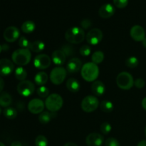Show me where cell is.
<instances>
[{
  "instance_id": "obj_36",
  "label": "cell",
  "mask_w": 146,
  "mask_h": 146,
  "mask_svg": "<svg viewBox=\"0 0 146 146\" xmlns=\"http://www.w3.org/2000/svg\"><path fill=\"white\" fill-rule=\"evenodd\" d=\"M30 43L29 40L26 38L25 36H21L19 39V46L21 47V48H29L30 45Z\"/></svg>"
},
{
  "instance_id": "obj_1",
  "label": "cell",
  "mask_w": 146,
  "mask_h": 146,
  "mask_svg": "<svg viewBox=\"0 0 146 146\" xmlns=\"http://www.w3.org/2000/svg\"><path fill=\"white\" fill-rule=\"evenodd\" d=\"M81 76L88 82H94L99 75V68L97 64L88 62L84 64L81 68Z\"/></svg>"
},
{
  "instance_id": "obj_11",
  "label": "cell",
  "mask_w": 146,
  "mask_h": 146,
  "mask_svg": "<svg viewBox=\"0 0 146 146\" xmlns=\"http://www.w3.org/2000/svg\"><path fill=\"white\" fill-rule=\"evenodd\" d=\"M4 38L7 42L12 43L17 41L20 36V31L17 27L11 26L9 27L4 30Z\"/></svg>"
},
{
  "instance_id": "obj_10",
  "label": "cell",
  "mask_w": 146,
  "mask_h": 146,
  "mask_svg": "<svg viewBox=\"0 0 146 146\" xmlns=\"http://www.w3.org/2000/svg\"><path fill=\"white\" fill-rule=\"evenodd\" d=\"M51 63V58L47 54H41L36 56L34 59V65L38 69L44 70L48 68Z\"/></svg>"
},
{
  "instance_id": "obj_30",
  "label": "cell",
  "mask_w": 146,
  "mask_h": 146,
  "mask_svg": "<svg viewBox=\"0 0 146 146\" xmlns=\"http://www.w3.org/2000/svg\"><path fill=\"white\" fill-rule=\"evenodd\" d=\"M104 59V54L101 51H96L92 54L91 56V60L92 62L96 64H99L103 62Z\"/></svg>"
},
{
  "instance_id": "obj_42",
  "label": "cell",
  "mask_w": 146,
  "mask_h": 146,
  "mask_svg": "<svg viewBox=\"0 0 146 146\" xmlns=\"http://www.w3.org/2000/svg\"><path fill=\"white\" fill-rule=\"evenodd\" d=\"M11 146H23V145H22V143H21L20 141H14V142L11 143Z\"/></svg>"
},
{
  "instance_id": "obj_44",
  "label": "cell",
  "mask_w": 146,
  "mask_h": 146,
  "mask_svg": "<svg viewBox=\"0 0 146 146\" xmlns=\"http://www.w3.org/2000/svg\"><path fill=\"white\" fill-rule=\"evenodd\" d=\"M64 146H78V145H77L76 143H74L68 142V143H66V144H64Z\"/></svg>"
},
{
  "instance_id": "obj_45",
  "label": "cell",
  "mask_w": 146,
  "mask_h": 146,
  "mask_svg": "<svg viewBox=\"0 0 146 146\" xmlns=\"http://www.w3.org/2000/svg\"><path fill=\"white\" fill-rule=\"evenodd\" d=\"M142 106H143V108L144 109H145L146 111V97H145V98H144L143 99Z\"/></svg>"
},
{
  "instance_id": "obj_37",
  "label": "cell",
  "mask_w": 146,
  "mask_h": 146,
  "mask_svg": "<svg viewBox=\"0 0 146 146\" xmlns=\"http://www.w3.org/2000/svg\"><path fill=\"white\" fill-rule=\"evenodd\" d=\"M114 5L120 9H123L128 5V0H113Z\"/></svg>"
},
{
  "instance_id": "obj_47",
  "label": "cell",
  "mask_w": 146,
  "mask_h": 146,
  "mask_svg": "<svg viewBox=\"0 0 146 146\" xmlns=\"http://www.w3.org/2000/svg\"><path fill=\"white\" fill-rule=\"evenodd\" d=\"M142 44H143V46L145 48H146V38H145V39L142 41Z\"/></svg>"
},
{
  "instance_id": "obj_26",
  "label": "cell",
  "mask_w": 146,
  "mask_h": 146,
  "mask_svg": "<svg viewBox=\"0 0 146 146\" xmlns=\"http://www.w3.org/2000/svg\"><path fill=\"white\" fill-rule=\"evenodd\" d=\"M3 114L4 116L9 120H13L17 116V111L13 107H7V108H4V111H3Z\"/></svg>"
},
{
  "instance_id": "obj_46",
  "label": "cell",
  "mask_w": 146,
  "mask_h": 146,
  "mask_svg": "<svg viewBox=\"0 0 146 146\" xmlns=\"http://www.w3.org/2000/svg\"><path fill=\"white\" fill-rule=\"evenodd\" d=\"M2 49L4 50V51H7V49H9V46H7V44H4V45L2 46Z\"/></svg>"
},
{
  "instance_id": "obj_12",
  "label": "cell",
  "mask_w": 146,
  "mask_h": 146,
  "mask_svg": "<svg viewBox=\"0 0 146 146\" xmlns=\"http://www.w3.org/2000/svg\"><path fill=\"white\" fill-rule=\"evenodd\" d=\"M14 70L13 61L7 58L0 59V76H7L10 75Z\"/></svg>"
},
{
  "instance_id": "obj_17",
  "label": "cell",
  "mask_w": 146,
  "mask_h": 146,
  "mask_svg": "<svg viewBox=\"0 0 146 146\" xmlns=\"http://www.w3.org/2000/svg\"><path fill=\"white\" fill-rule=\"evenodd\" d=\"M115 8L111 4H104L100 7L98 14L101 18L108 19L112 17L115 14Z\"/></svg>"
},
{
  "instance_id": "obj_8",
  "label": "cell",
  "mask_w": 146,
  "mask_h": 146,
  "mask_svg": "<svg viewBox=\"0 0 146 146\" xmlns=\"http://www.w3.org/2000/svg\"><path fill=\"white\" fill-rule=\"evenodd\" d=\"M17 89L21 96L24 97H29L34 93L35 86L31 81L29 80H24L21 81L17 85Z\"/></svg>"
},
{
  "instance_id": "obj_13",
  "label": "cell",
  "mask_w": 146,
  "mask_h": 146,
  "mask_svg": "<svg viewBox=\"0 0 146 146\" xmlns=\"http://www.w3.org/2000/svg\"><path fill=\"white\" fill-rule=\"evenodd\" d=\"M44 101L39 98H34L28 104V109L32 114H39L43 112L44 109Z\"/></svg>"
},
{
  "instance_id": "obj_6",
  "label": "cell",
  "mask_w": 146,
  "mask_h": 146,
  "mask_svg": "<svg viewBox=\"0 0 146 146\" xmlns=\"http://www.w3.org/2000/svg\"><path fill=\"white\" fill-rule=\"evenodd\" d=\"M67 71L64 67H55L50 74V80L54 85H60L64 82L66 77Z\"/></svg>"
},
{
  "instance_id": "obj_33",
  "label": "cell",
  "mask_w": 146,
  "mask_h": 146,
  "mask_svg": "<svg viewBox=\"0 0 146 146\" xmlns=\"http://www.w3.org/2000/svg\"><path fill=\"white\" fill-rule=\"evenodd\" d=\"M37 94L39 97L42 98H47L48 96V94H49V90L47 87L44 86H41L39 88L37 89Z\"/></svg>"
},
{
  "instance_id": "obj_23",
  "label": "cell",
  "mask_w": 146,
  "mask_h": 146,
  "mask_svg": "<svg viewBox=\"0 0 146 146\" xmlns=\"http://www.w3.org/2000/svg\"><path fill=\"white\" fill-rule=\"evenodd\" d=\"M44 48H45V44L43 41H39V40L31 42L29 47V49L31 50L33 52L36 53L41 52L42 51H44Z\"/></svg>"
},
{
  "instance_id": "obj_3",
  "label": "cell",
  "mask_w": 146,
  "mask_h": 146,
  "mask_svg": "<svg viewBox=\"0 0 146 146\" xmlns=\"http://www.w3.org/2000/svg\"><path fill=\"white\" fill-rule=\"evenodd\" d=\"M12 61L19 66H26L31 61V53L29 48H19L12 53Z\"/></svg>"
},
{
  "instance_id": "obj_28",
  "label": "cell",
  "mask_w": 146,
  "mask_h": 146,
  "mask_svg": "<svg viewBox=\"0 0 146 146\" xmlns=\"http://www.w3.org/2000/svg\"><path fill=\"white\" fill-rule=\"evenodd\" d=\"M101 110L104 113H110L113 110L114 106L111 101L108 100H104L100 104Z\"/></svg>"
},
{
  "instance_id": "obj_43",
  "label": "cell",
  "mask_w": 146,
  "mask_h": 146,
  "mask_svg": "<svg viewBox=\"0 0 146 146\" xmlns=\"http://www.w3.org/2000/svg\"><path fill=\"white\" fill-rule=\"evenodd\" d=\"M137 146H146V140H143V141H140Z\"/></svg>"
},
{
  "instance_id": "obj_48",
  "label": "cell",
  "mask_w": 146,
  "mask_h": 146,
  "mask_svg": "<svg viewBox=\"0 0 146 146\" xmlns=\"http://www.w3.org/2000/svg\"><path fill=\"white\" fill-rule=\"evenodd\" d=\"M2 46L1 45V44H0V54H1V51H2Z\"/></svg>"
},
{
  "instance_id": "obj_35",
  "label": "cell",
  "mask_w": 146,
  "mask_h": 146,
  "mask_svg": "<svg viewBox=\"0 0 146 146\" xmlns=\"http://www.w3.org/2000/svg\"><path fill=\"white\" fill-rule=\"evenodd\" d=\"M80 54L83 56H88L91 54V48L89 45H83L80 48Z\"/></svg>"
},
{
  "instance_id": "obj_18",
  "label": "cell",
  "mask_w": 146,
  "mask_h": 146,
  "mask_svg": "<svg viewBox=\"0 0 146 146\" xmlns=\"http://www.w3.org/2000/svg\"><path fill=\"white\" fill-rule=\"evenodd\" d=\"M91 91L96 96H101L106 91V86L101 81H95L93 82L91 86Z\"/></svg>"
},
{
  "instance_id": "obj_51",
  "label": "cell",
  "mask_w": 146,
  "mask_h": 146,
  "mask_svg": "<svg viewBox=\"0 0 146 146\" xmlns=\"http://www.w3.org/2000/svg\"><path fill=\"white\" fill-rule=\"evenodd\" d=\"M1 108H0V114H1Z\"/></svg>"
},
{
  "instance_id": "obj_5",
  "label": "cell",
  "mask_w": 146,
  "mask_h": 146,
  "mask_svg": "<svg viewBox=\"0 0 146 146\" xmlns=\"http://www.w3.org/2000/svg\"><path fill=\"white\" fill-rule=\"evenodd\" d=\"M116 84L121 89H131L134 86L133 77L127 71H123L117 76Z\"/></svg>"
},
{
  "instance_id": "obj_41",
  "label": "cell",
  "mask_w": 146,
  "mask_h": 146,
  "mask_svg": "<svg viewBox=\"0 0 146 146\" xmlns=\"http://www.w3.org/2000/svg\"><path fill=\"white\" fill-rule=\"evenodd\" d=\"M4 88V81L1 77H0V94L3 92V89Z\"/></svg>"
},
{
  "instance_id": "obj_16",
  "label": "cell",
  "mask_w": 146,
  "mask_h": 146,
  "mask_svg": "<svg viewBox=\"0 0 146 146\" xmlns=\"http://www.w3.org/2000/svg\"><path fill=\"white\" fill-rule=\"evenodd\" d=\"M82 68V62L78 58H72L66 64V71L70 74H75Z\"/></svg>"
},
{
  "instance_id": "obj_15",
  "label": "cell",
  "mask_w": 146,
  "mask_h": 146,
  "mask_svg": "<svg viewBox=\"0 0 146 146\" xmlns=\"http://www.w3.org/2000/svg\"><path fill=\"white\" fill-rule=\"evenodd\" d=\"M130 35L135 41H143L145 38V32L144 29L140 25H135L131 29Z\"/></svg>"
},
{
  "instance_id": "obj_40",
  "label": "cell",
  "mask_w": 146,
  "mask_h": 146,
  "mask_svg": "<svg viewBox=\"0 0 146 146\" xmlns=\"http://www.w3.org/2000/svg\"><path fill=\"white\" fill-rule=\"evenodd\" d=\"M145 82L143 78H138L135 81H134V86L138 88H142L145 86Z\"/></svg>"
},
{
  "instance_id": "obj_27",
  "label": "cell",
  "mask_w": 146,
  "mask_h": 146,
  "mask_svg": "<svg viewBox=\"0 0 146 146\" xmlns=\"http://www.w3.org/2000/svg\"><path fill=\"white\" fill-rule=\"evenodd\" d=\"M14 74L17 79L19 81H24L27 77V72L22 66H19L14 71Z\"/></svg>"
},
{
  "instance_id": "obj_50",
  "label": "cell",
  "mask_w": 146,
  "mask_h": 146,
  "mask_svg": "<svg viewBox=\"0 0 146 146\" xmlns=\"http://www.w3.org/2000/svg\"><path fill=\"white\" fill-rule=\"evenodd\" d=\"M145 137H146V126H145Z\"/></svg>"
},
{
  "instance_id": "obj_49",
  "label": "cell",
  "mask_w": 146,
  "mask_h": 146,
  "mask_svg": "<svg viewBox=\"0 0 146 146\" xmlns=\"http://www.w3.org/2000/svg\"><path fill=\"white\" fill-rule=\"evenodd\" d=\"M0 146H5V145H4V144L3 143L0 142Z\"/></svg>"
},
{
  "instance_id": "obj_2",
  "label": "cell",
  "mask_w": 146,
  "mask_h": 146,
  "mask_svg": "<svg viewBox=\"0 0 146 146\" xmlns=\"http://www.w3.org/2000/svg\"><path fill=\"white\" fill-rule=\"evenodd\" d=\"M65 38L69 44H81L86 38L85 31L82 28L78 27H71L66 31Z\"/></svg>"
},
{
  "instance_id": "obj_20",
  "label": "cell",
  "mask_w": 146,
  "mask_h": 146,
  "mask_svg": "<svg viewBox=\"0 0 146 146\" xmlns=\"http://www.w3.org/2000/svg\"><path fill=\"white\" fill-rule=\"evenodd\" d=\"M56 116V113L50 112V111H43L38 115V121L41 123L46 124L49 123Z\"/></svg>"
},
{
  "instance_id": "obj_22",
  "label": "cell",
  "mask_w": 146,
  "mask_h": 146,
  "mask_svg": "<svg viewBox=\"0 0 146 146\" xmlns=\"http://www.w3.org/2000/svg\"><path fill=\"white\" fill-rule=\"evenodd\" d=\"M12 103V97L7 92H1L0 94V106L7 108Z\"/></svg>"
},
{
  "instance_id": "obj_32",
  "label": "cell",
  "mask_w": 146,
  "mask_h": 146,
  "mask_svg": "<svg viewBox=\"0 0 146 146\" xmlns=\"http://www.w3.org/2000/svg\"><path fill=\"white\" fill-rule=\"evenodd\" d=\"M48 140L44 135H39L35 140L36 146H48Z\"/></svg>"
},
{
  "instance_id": "obj_7",
  "label": "cell",
  "mask_w": 146,
  "mask_h": 146,
  "mask_svg": "<svg viewBox=\"0 0 146 146\" xmlns=\"http://www.w3.org/2000/svg\"><path fill=\"white\" fill-rule=\"evenodd\" d=\"M99 106V101L94 96H87L81 102V108L86 113L96 111Z\"/></svg>"
},
{
  "instance_id": "obj_31",
  "label": "cell",
  "mask_w": 146,
  "mask_h": 146,
  "mask_svg": "<svg viewBox=\"0 0 146 146\" xmlns=\"http://www.w3.org/2000/svg\"><path fill=\"white\" fill-rule=\"evenodd\" d=\"M125 65L127 66L128 67L131 68H134L135 67L138 66V59L135 56H131L129 58H128L125 61Z\"/></svg>"
},
{
  "instance_id": "obj_34",
  "label": "cell",
  "mask_w": 146,
  "mask_h": 146,
  "mask_svg": "<svg viewBox=\"0 0 146 146\" xmlns=\"http://www.w3.org/2000/svg\"><path fill=\"white\" fill-rule=\"evenodd\" d=\"M100 130H101V132L104 135H107V134L109 133L112 130V126H111V124L109 123L105 122L104 123H102L100 127Z\"/></svg>"
},
{
  "instance_id": "obj_38",
  "label": "cell",
  "mask_w": 146,
  "mask_h": 146,
  "mask_svg": "<svg viewBox=\"0 0 146 146\" xmlns=\"http://www.w3.org/2000/svg\"><path fill=\"white\" fill-rule=\"evenodd\" d=\"M106 146H120V143L114 138H108L105 142Z\"/></svg>"
},
{
  "instance_id": "obj_29",
  "label": "cell",
  "mask_w": 146,
  "mask_h": 146,
  "mask_svg": "<svg viewBox=\"0 0 146 146\" xmlns=\"http://www.w3.org/2000/svg\"><path fill=\"white\" fill-rule=\"evenodd\" d=\"M61 51L65 54L66 56H71L74 55L76 53V49L74 46L71 45V44H65L61 46Z\"/></svg>"
},
{
  "instance_id": "obj_21",
  "label": "cell",
  "mask_w": 146,
  "mask_h": 146,
  "mask_svg": "<svg viewBox=\"0 0 146 146\" xmlns=\"http://www.w3.org/2000/svg\"><path fill=\"white\" fill-rule=\"evenodd\" d=\"M66 88L70 92L76 93L80 90V83L76 78H71L67 80Z\"/></svg>"
},
{
  "instance_id": "obj_19",
  "label": "cell",
  "mask_w": 146,
  "mask_h": 146,
  "mask_svg": "<svg viewBox=\"0 0 146 146\" xmlns=\"http://www.w3.org/2000/svg\"><path fill=\"white\" fill-rule=\"evenodd\" d=\"M66 56L61 49L55 50L51 55V61L54 64L58 66L63 65L65 63Z\"/></svg>"
},
{
  "instance_id": "obj_9",
  "label": "cell",
  "mask_w": 146,
  "mask_h": 146,
  "mask_svg": "<svg viewBox=\"0 0 146 146\" xmlns=\"http://www.w3.org/2000/svg\"><path fill=\"white\" fill-rule=\"evenodd\" d=\"M102 39L103 32L98 28L91 29L86 35V40L90 45H97L102 41Z\"/></svg>"
},
{
  "instance_id": "obj_39",
  "label": "cell",
  "mask_w": 146,
  "mask_h": 146,
  "mask_svg": "<svg viewBox=\"0 0 146 146\" xmlns=\"http://www.w3.org/2000/svg\"><path fill=\"white\" fill-rule=\"evenodd\" d=\"M92 25V22H91V20L88 19H83L81 21V26L82 27L83 29H88L90 27H91Z\"/></svg>"
},
{
  "instance_id": "obj_14",
  "label": "cell",
  "mask_w": 146,
  "mask_h": 146,
  "mask_svg": "<svg viewBox=\"0 0 146 146\" xmlns=\"http://www.w3.org/2000/svg\"><path fill=\"white\" fill-rule=\"evenodd\" d=\"M104 141V136L98 133L88 134L86 138V143L88 146H101Z\"/></svg>"
},
{
  "instance_id": "obj_25",
  "label": "cell",
  "mask_w": 146,
  "mask_h": 146,
  "mask_svg": "<svg viewBox=\"0 0 146 146\" xmlns=\"http://www.w3.org/2000/svg\"><path fill=\"white\" fill-rule=\"evenodd\" d=\"M35 28L36 25L34 22L30 20L24 21L21 25V30L25 34H31L35 30Z\"/></svg>"
},
{
  "instance_id": "obj_24",
  "label": "cell",
  "mask_w": 146,
  "mask_h": 146,
  "mask_svg": "<svg viewBox=\"0 0 146 146\" xmlns=\"http://www.w3.org/2000/svg\"><path fill=\"white\" fill-rule=\"evenodd\" d=\"M48 77L46 73L44 72V71H41V72L37 73L36 75L35 76V78H34V81H35V84L36 85L38 86H43L44 84H46L48 81Z\"/></svg>"
},
{
  "instance_id": "obj_4",
  "label": "cell",
  "mask_w": 146,
  "mask_h": 146,
  "mask_svg": "<svg viewBox=\"0 0 146 146\" xmlns=\"http://www.w3.org/2000/svg\"><path fill=\"white\" fill-rule=\"evenodd\" d=\"M64 101L59 94H52L48 96L45 101V106L50 112L56 113L63 106Z\"/></svg>"
}]
</instances>
